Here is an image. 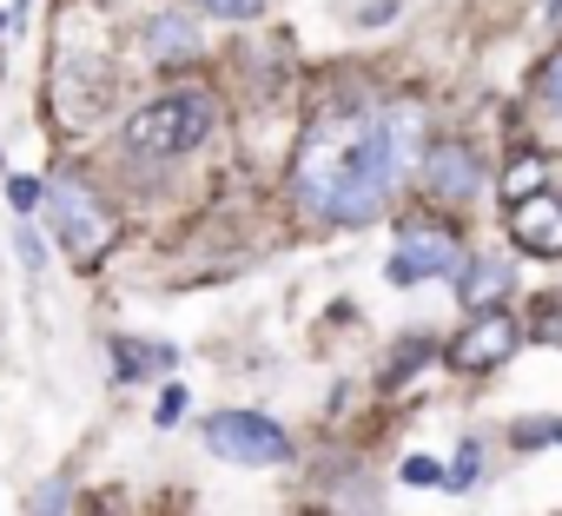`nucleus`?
I'll return each instance as SVG.
<instances>
[{
  "label": "nucleus",
  "instance_id": "nucleus-6",
  "mask_svg": "<svg viewBox=\"0 0 562 516\" xmlns=\"http://www.w3.org/2000/svg\"><path fill=\"white\" fill-rule=\"evenodd\" d=\"M516 345H522L516 318L490 305V312H476V325H470V332H463V338L450 345V364H457V371H490V364H503V358H509Z\"/></svg>",
  "mask_w": 562,
  "mask_h": 516
},
{
  "label": "nucleus",
  "instance_id": "nucleus-18",
  "mask_svg": "<svg viewBox=\"0 0 562 516\" xmlns=\"http://www.w3.org/2000/svg\"><path fill=\"white\" fill-rule=\"evenodd\" d=\"M14 245H21V266H27V272H41V238H34V232H21Z\"/></svg>",
  "mask_w": 562,
  "mask_h": 516
},
{
  "label": "nucleus",
  "instance_id": "nucleus-4",
  "mask_svg": "<svg viewBox=\"0 0 562 516\" xmlns=\"http://www.w3.org/2000/svg\"><path fill=\"white\" fill-rule=\"evenodd\" d=\"M205 444L218 457H232V463H285L292 457V437L278 424H265V417H251V411H218L205 424Z\"/></svg>",
  "mask_w": 562,
  "mask_h": 516
},
{
  "label": "nucleus",
  "instance_id": "nucleus-15",
  "mask_svg": "<svg viewBox=\"0 0 562 516\" xmlns=\"http://www.w3.org/2000/svg\"><path fill=\"white\" fill-rule=\"evenodd\" d=\"M41 192H47L41 179H8V199H14V212H34V205H41Z\"/></svg>",
  "mask_w": 562,
  "mask_h": 516
},
{
  "label": "nucleus",
  "instance_id": "nucleus-16",
  "mask_svg": "<svg viewBox=\"0 0 562 516\" xmlns=\"http://www.w3.org/2000/svg\"><path fill=\"white\" fill-rule=\"evenodd\" d=\"M404 483H443V470H437L430 457H411V463H404Z\"/></svg>",
  "mask_w": 562,
  "mask_h": 516
},
{
  "label": "nucleus",
  "instance_id": "nucleus-12",
  "mask_svg": "<svg viewBox=\"0 0 562 516\" xmlns=\"http://www.w3.org/2000/svg\"><path fill=\"white\" fill-rule=\"evenodd\" d=\"M529 192H542V159H536V153L503 172V199H529Z\"/></svg>",
  "mask_w": 562,
  "mask_h": 516
},
{
  "label": "nucleus",
  "instance_id": "nucleus-7",
  "mask_svg": "<svg viewBox=\"0 0 562 516\" xmlns=\"http://www.w3.org/2000/svg\"><path fill=\"white\" fill-rule=\"evenodd\" d=\"M509 232H516V245H529L542 258H562V199L555 192L509 199Z\"/></svg>",
  "mask_w": 562,
  "mask_h": 516
},
{
  "label": "nucleus",
  "instance_id": "nucleus-11",
  "mask_svg": "<svg viewBox=\"0 0 562 516\" xmlns=\"http://www.w3.org/2000/svg\"><path fill=\"white\" fill-rule=\"evenodd\" d=\"M166 364H172V351H166V345H159V351H153V345H133V338L120 345V378H139V371H166Z\"/></svg>",
  "mask_w": 562,
  "mask_h": 516
},
{
  "label": "nucleus",
  "instance_id": "nucleus-20",
  "mask_svg": "<svg viewBox=\"0 0 562 516\" xmlns=\"http://www.w3.org/2000/svg\"><path fill=\"white\" fill-rule=\"evenodd\" d=\"M60 503H67V483H54V490L41 496V516H60Z\"/></svg>",
  "mask_w": 562,
  "mask_h": 516
},
{
  "label": "nucleus",
  "instance_id": "nucleus-9",
  "mask_svg": "<svg viewBox=\"0 0 562 516\" xmlns=\"http://www.w3.org/2000/svg\"><path fill=\"white\" fill-rule=\"evenodd\" d=\"M503 292H509V266H496V258H476V266H463V305H470V312H490Z\"/></svg>",
  "mask_w": 562,
  "mask_h": 516
},
{
  "label": "nucleus",
  "instance_id": "nucleus-17",
  "mask_svg": "<svg viewBox=\"0 0 562 516\" xmlns=\"http://www.w3.org/2000/svg\"><path fill=\"white\" fill-rule=\"evenodd\" d=\"M179 411H186V391H179V384H172V391H166V397H159V424H179Z\"/></svg>",
  "mask_w": 562,
  "mask_h": 516
},
{
  "label": "nucleus",
  "instance_id": "nucleus-8",
  "mask_svg": "<svg viewBox=\"0 0 562 516\" xmlns=\"http://www.w3.org/2000/svg\"><path fill=\"white\" fill-rule=\"evenodd\" d=\"M476 153L470 146H457V139H437L430 153H424V186L437 192V199H450V205H463V199H476Z\"/></svg>",
  "mask_w": 562,
  "mask_h": 516
},
{
  "label": "nucleus",
  "instance_id": "nucleus-1",
  "mask_svg": "<svg viewBox=\"0 0 562 516\" xmlns=\"http://www.w3.org/2000/svg\"><path fill=\"white\" fill-rule=\"evenodd\" d=\"M411 146H417V106H391L371 120H358V113L318 120L299 153V179H292L299 205L318 218H338V225H364L391 199Z\"/></svg>",
  "mask_w": 562,
  "mask_h": 516
},
{
  "label": "nucleus",
  "instance_id": "nucleus-14",
  "mask_svg": "<svg viewBox=\"0 0 562 516\" xmlns=\"http://www.w3.org/2000/svg\"><path fill=\"white\" fill-rule=\"evenodd\" d=\"M199 14H218V21H251V14H265V0H192Z\"/></svg>",
  "mask_w": 562,
  "mask_h": 516
},
{
  "label": "nucleus",
  "instance_id": "nucleus-5",
  "mask_svg": "<svg viewBox=\"0 0 562 516\" xmlns=\"http://www.w3.org/2000/svg\"><path fill=\"white\" fill-rule=\"evenodd\" d=\"M54 225H60V245H67L74 258H93V251L113 238L106 205H100L80 179H54Z\"/></svg>",
  "mask_w": 562,
  "mask_h": 516
},
{
  "label": "nucleus",
  "instance_id": "nucleus-2",
  "mask_svg": "<svg viewBox=\"0 0 562 516\" xmlns=\"http://www.w3.org/2000/svg\"><path fill=\"white\" fill-rule=\"evenodd\" d=\"M212 126H218L212 93L186 87V93H166V100L139 106V113L126 120V146H133L139 159H186V153H199V146L212 139Z\"/></svg>",
  "mask_w": 562,
  "mask_h": 516
},
{
  "label": "nucleus",
  "instance_id": "nucleus-10",
  "mask_svg": "<svg viewBox=\"0 0 562 516\" xmlns=\"http://www.w3.org/2000/svg\"><path fill=\"white\" fill-rule=\"evenodd\" d=\"M199 54V34L186 14H159L153 21V60H192Z\"/></svg>",
  "mask_w": 562,
  "mask_h": 516
},
{
  "label": "nucleus",
  "instance_id": "nucleus-19",
  "mask_svg": "<svg viewBox=\"0 0 562 516\" xmlns=\"http://www.w3.org/2000/svg\"><path fill=\"white\" fill-rule=\"evenodd\" d=\"M476 457H483V450H476V444H463V463H457V483H470V476H476V470H483V463H476Z\"/></svg>",
  "mask_w": 562,
  "mask_h": 516
},
{
  "label": "nucleus",
  "instance_id": "nucleus-3",
  "mask_svg": "<svg viewBox=\"0 0 562 516\" xmlns=\"http://www.w3.org/2000/svg\"><path fill=\"white\" fill-rule=\"evenodd\" d=\"M457 266H463V251H457V232L443 218H404L397 225V258H391L397 285H417V279H437Z\"/></svg>",
  "mask_w": 562,
  "mask_h": 516
},
{
  "label": "nucleus",
  "instance_id": "nucleus-13",
  "mask_svg": "<svg viewBox=\"0 0 562 516\" xmlns=\"http://www.w3.org/2000/svg\"><path fill=\"white\" fill-rule=\"evenodd\" d=\"M536 93H542V106H555V113H562V47L536 67Z\"/></svg>",
  "mask_w": 562,
  "mask_h": 516
}]
</instances>
